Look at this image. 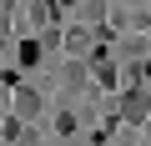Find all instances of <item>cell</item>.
Masks as SVG:
<instances>
[{
  "label": "cell",
  "mask_w": 151,
  "mask_h": 146,
  "mask_svg": "<svg viewBox=\"0 0 151 146\" xmlns=\"http://www.w3.org/2000/svg\"><path fill=\"white\" fill-rule=\"evenodd\" d=\"M96 76H101V86H116V65L106 55H96Z\"/></svg>",
  "instance_id": "obj_3"
},
{
  "label": "cell",
  "mask_w": 151,
  "mask_h": 146,
  "mask_svg": "<svg viewBox=\"0 0 151 146\" xmlns=\"http://www.w3.org/2000/svg\"><path fill=\"white\" fill-rule=\"evenodd\" d=\"M30 116H40V96L30 86H20L15 91V121H30Z\"/></svg>",
  "instance_id": "obj_2"
},
{
  "label": "cell",
  "mask_w": 151,
  "mask_h": 146,
  "mask_svg": "<svg viewBox=\"0 0 151 146\" xmlns=\"http://www.w3.org/2000/svg\"><path fill=\"white\" fill-rule=\"evenodd\" d=\"M0 131H5V141H20V121H15V116H5V121H0Z\"/></svg>",
  "instance_id": "obj_5"
},
{
  "label": "cell",
  "mask_w": 151,
  "mask_h": 146,
  "mask_svg": "<svg viewBox=\"0 0 151 146\" xmlns=\"http://www.w3.org/2000/svg\"><path fill=\"white\" fill-rule=\"evenodd\" d=\"M146 111H151V101H146V91H141V86L121 96V116H126L131 126H141V121H146Z\"/></svg>",
  "instance_id": "obj_1"
},
{
  "label": "cell",
  "mask_w": 151,
  "mask_h": 146,
  "mask_svg": "<svg viewBox=\"0 0 151 146\" xmlns=\"http://www.w3.org/2000/svg\"><path fill=\"white\" fill-rule=\"evenodd\" d=\"M65 81H70V86H81V81H86V65H81V60H70V65H65Z\"/></svg>",
  "instance_id": "obj_4"
}]
</instances>
